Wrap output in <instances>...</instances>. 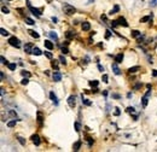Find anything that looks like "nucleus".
<instances>
[{
  "label": "nucleus",
  "mask_w": 157,
  "mask_h": 152,
  "mask_svg": "<svg viewBox=\"0 0 157 152\" xmlns=\"http://www.w3.org/2000/svg\"><path fill=\"white\" fill-rule=\"evenodd\" d=\"M63 11H64L65 15L71 16V15H74L76 12V9L74 6H71L70 4H64V5H63Z\"/></svg>",
  "instance_id": "obj_1"
},
{
  "label": "nucleus",
  "mask_w": 157,
  "mask_h": 152,
  "mask_svg": "<svg viewBox=\"0 0 157 152\" xmlns=\"http://www.w3.org/2000/svg\"><path fill=\"white\" fill-rule=\"evenodd\" d=\"M27 5H28L29 10L31 11V13H33V15H35L36 17H40V16H41V10H38V9H35V7L31 6V4H30L29 0H27Z\"/></svg>",
  "instance_id": "obj_2"
},
{
  "label": "nucleus",
  "mask_w": 157,
  "mask_h": 152,
  "mask_svg": "<svg viewBox=\"0 0 157 152\" xmlns=\"http://www.w3.org/2000/svg\"><path fill=\"white\" fill-rule=\"evenodd\" d=\"M150 96H151V89L149 88V90L146 92V94L141 98V105H143V108H146V106H147V103H149V98H150Z\"/></svg>",
  "instance_id": "obj_3"
},
{
  "label": "nucleus",
  "mask_w": 157,
  "mask_h": 152,
  "mask_svg": "<svg viewBox=\"0 0 157 152\" xmlns=\"http://www.w3.org/2000/svg\"><path fill=\"white\" fill-rule=\"evenodd\" d=\"M9 44H10L11 46L16 47V48H19V47H21V42H19V40H18L16 36L10 38V39H9Z\"/></svg>",
  "instance_id": "obj_4"
},
{
  "label": "nucleus",
  "mask_w": 157,
  "mask_h": 152,
  "mask_svg": "<svg viewBox=\"0 0 157 152\" xmlns=\"http://www.w3.org/2000/svg\"><path fill=\"white\" fill-rule=\"evenodd\" d=\"M33 48H34L33 44H25V46H24V52L28 53V54H30V53H33Z\"/></svg>",
  "instance_id": "obj_5"
},
{
  "label": "nucleus",
  "mask_w": 157,
  "mask_h": 152,
  "mask_svg": "<svg viewBox=\"0 0 157 152\" xmlns=\"http://www.w3.org/2000/svg\"><path fill=\"white\" fill-rule=\"evenodd\" d=\"M68 104H69V106H70V108H74V106L76 105V99H75V96H70V97L68 98Z\"/></svg>",
  "instance_id": "obj_6"
},
{
  "label": "nucleus",
  "mask_w": 157,
  "mask_h": 152,
  "mask_svg": "<svg viewBox=\"0 0 157 152\" xmlns=\"http://www.w3.org/2000/svg\"><path fill=\"white\" fill-rule=\"evenodd\" d=\"M36 115H38V118H36V119H38V123H39V126L41 127V126H42V121H44V115H42L41 111H38Z\"/></svg>",
  "instance_id": "obj_7"
},
{
  "label": "nucleus",
  "mask_w": 157,
  "mask_h": 152,
  "mask_svg": "<svg viewBox=\"0 0 157 152\" xmlns=\"http://www.w3.org/2000/svg\"><path fill=\"white\" fill-rule=\"evenodd\" d=\"M111 69H112V71H114L115 75H120V74H121V70H120V68L117 67V63H114V64L111 65Z\"/></svg>",
  "instance_id": "obj_8"
},
{
  "label": "nucleus",
  "mask_w": 157,
  "mask_h": 152,
  "mask_svg": "<svg viewBox=\"0 0 157 152\" xmlns=\"http://www.w3.org/2000/svg\"><path fill=\"white\" fill-rule=\"evenodd\" d=\"M52 77H53V81L59 82V81L62 80V74H60V73H58V71H56V73L52 75Z\"/></svg>",
  "instance_id": "obj_9"
},
{
  "label": "nucleus",
  "mask_w": 157,
  "mask_h": 152,
  "mask_svg": "<svg viewBox=\"0 0 157 152\" xmlns=\"http://www.w3.org/2000/svg\"><path fill=\"white\" fill-rule=\"evenodd\" d=\"M117 23H118V25H123V27H128V23L126 22V19L123 18V17H120L118 19H117Z\"/></svg>",
  "instance_id": "obj_10"
},
{
  "label": "nucleus",
  "mask_w": 157,
  "mask_h": 152,
  "mask_svg": "<svg viewBox=\"0 0 157 152\" xmlns=\"http://www.w3.org/2000/svg\"><path fill=\"white\" fill-rule=\"evenodd\" d=\"M31 141H33V144H35L36 146H39L40 145V138H39V135H33V136H31Z\"/></svg>",
  "instance_id": "obj_11"
},
{
  "label": "nucleus",
  "mask_w": 157,
  "mask_h": 152,
  "mask_svg": "<svg viewBox=\"0 0 157 152\" xmlns=\"http://www.w3.org/2000/svg\"><path fill=\"white\" fill-rule=\"evenodd\" d=\"M81 28H82V30H83V32H88V30L91 29V24H89L88 22H85V23H82Z\"/></svg>",
  "instance_id": "obj_12"
},
{
  "label": "nucleus",
  "mask_w": 157,
  "mask_h": 152,
  "mask_svg": "<svg viewBox=\"0 0 157 152\" xmlns=\"http://www.w3.org/2000/svg\"><path fill=\"white\" fill-rule=\"evenodd\" d=\"M44 45H45V47H46L47 50H52V48L54 47V45H53V44H52L51 41H48V40H45Z\"/></svg>",
  "instance_id": "obj_13"
},
{
  "label": "nucleus",
  "mask_w": 157,
  "mask_h": 152,
  "mask_svg": "<svg viewBox=\"0 0 157 152\" xmlns=\"http://www.w3.org/2000/svg\"><path fill=\"white\" fill-rule=\"evenodd\" d=\"M122 60H123V54H122V53H118V54L115 57V62L118 64V63H122Z\"/></svg>",
  "instance_id": "obj_14"
},
{
  "label": "nucleus",
  "mask_w": 157,
  "mask_h": 152,
  "mask_svg": "<svg viewBox=\"0 0 157 152\" xmlns=\"http://www.w3.org/2000/svg\"><path fill=\"white\" fill-rule=\"evenodd\" d=\"M50 98H51V100L54 103V105H58V99H57V97H56V94H54L53 92L50 93Z\"/></svg>",
  "instance_id": "obj_15"
},
{
  "label": "nucleus",
  "mask_w": 157,
  "mask_h": 152,
  "mask_svg": "<svg viewBox=\"0 0 157 152\" xmlns=\"http://www.w3.org/2000/svg\"><path fill=\"white\" fill-rule=\"evenodd\" d=\"M132 38H139V36H141V33L140 32H138V30H132Z\"/></svg>",
  "instance_id": "obj_16"
},
{
  "label": "nucleus",
  "mask_w": 157,
  "mask_h": 152,
  "mask_svg": "<svg viewBox=\"0 0 157 152\" xmlns=\"http://www.w3.org/2000/svg\"><path fill=\"white\" fill-rule=\"evenodd\" d=\"M139 70H140L139 67H133V68H129V69H128V73H129V74H134V73H137V71H139Z\"/></svg>",
  "instance_id": "obj_17"
},
{
  "label": "nucleus",
  "mask_w": 157,
  "mask_h": 152,
  "mask_svg": "<svg viewBox=\"0 0 157 152\" xmlns=\"http://www.w3.org/2000/svg\"><path fill=\"white\" fill-rule=\"evenodd\" d=\"M28 33L33 36V38H35V39H39V34L35 32V30H28Z\"/></svg>",
  "instance_id": "obj_18"
},
{
  "label": "nucleus",
  "mask_w": 157,
  "mask_h": 152,
  "mask_svg": "<svg viewBox=\"0 0 157 152\" xmlns=\"http://www.w3.org/2000/svg\"><path fill=\"white\" fill-rule=\"evenodd\" d=\"M16 123H17V121H16V119H12V121H10V122H7V127H9V128H12V127L16 126Z\"/></svg>",
  "instance_id": "obj_19"
},
{
  "label": "nucleus",
  "mask_w": 157,
  "mask_h": 152,
  "mask_svg": "<svg viewBox=\"0 0 157 152\" xmlns=\"http://www.w3.org/2000/svg\"><path fill=\"white\" fill-rule=\"evenodd\" d=\"M51 65H52V68H53V69H56V70H58V68H59V65H58V62H57V60H52V62H51Z\"/></svg>",
  "instance_id": "obj_20"
},
{
  "label": "nucleus",
  "mask_w": 157,
  "mask_h": 152,
  "mask_svg": "<svg viewBox=\"0 0 157 152\" xmlns=\"http://www.w3.org/2000/svg\"><path fill=\"white\" fill-rule=\"evenodd\" d=\"M48 35H50V38H51V39H53V40H58V35H57L54 32H50V33H48Z\"/></svg>",
  "instance_id": "obj_21"
},
{
  "label": "nucleus",
  "mask_w": 157,
  "mask_h": 152,
  "mask_svg": "<svg viewBox=\"0 0 157 152\" xmlns=\"http://www.w3.org/2000/svg\"><path fill=\"white\" fill-rule=\"evenodd\" d=\"M42 52L40 51V48H38V47H34L33 48V54H36V56H40Z\"/></svg>",
  "instance_id": "obj_22"
},
{
  "label": "nucleus",
  "mask_w": 157,
  "mask_h": 152,
  "mask_svg": "<svg viewBox=\"0 0 157 152\" xmlns=\"http://www.w3.org/2000/svg\"><path fill=\"white\" fill-rule=\"evenodd\" d=\"M6 65H7V68H9L10 70H16V67H17L15 63H7Z\"/></svg>",
  "instance_id": "obj_23"
},
{
  "label": "nucleus",
  "mask_w": 157,
  "mask_h": 152,
  "mask_svg": "<svg viewBox=\"0 0 157 152\" xmlns=\"http://www.w3.org/2000/svg\"><path fill=\"white\" fill-rule=\"evenodd\" d=\"M80 146H81V141L79 140V141H76V142L74 144V151H79Z\"/></svg>",
  "instance_id": "obj_24"
},
{
  "label": "nucleus",
  "mask_w": 157,
  "mask_h": 152,
  "mask_svg": "<svg viewBox=\"0 0 157 152\" xmlns=\"http://www.w3.org/2000/svg\"><path fill=\"white\" fill-rule=\"evenodd\" d=\"M126 111H127L128 113H132V115H135V109L134 108H127V110H126Z\"/></svg>",
  "instance_id": "obj_25"
},
{
  "label": "nucleus",
  "mask_w": 157,
  "mask_h": 152,
  "mask_svg": "<svg viewBox=\"0 0 157 152\" xmlns=\"http://www.w3.org/2000/svg\"><path fill=\"white\" fill-rule=\"evenodd\" d=\"M82 104H85V105L89 106V105H92V102H89L88 99H83V96H82Z\"/></svg>",
  "instance_id": "obj_26"
},
{
  "label": "nucleus",
  "mask_w": 157,
  "mask_h": 152,
  "mask_svg": "<svg viewBox=\"0 0 157 152\" xmlns=\"http://www.w3.org/2000/svg\"><path fill=\"white\" fill-rule=\"evenodd\" d=\"M25 22H27V24H29V25H33V24H35V22L33 21V19H31V18H25Z\"/></svg>",
  "instance_id": "obj_27"
},
{
  "label": "nucleus",
  "mask_w": 157,
  "mask_h": 152,
  "mask_svg": "<svg viewBox=\"0 0 157 152\" xmlns=\"http://www.w3.org/2000/svg\"><path fill=\"white\" fill-rule=\"evenodd\" d=\"M65 36H67L68 39H71V38L75 36V34H74L73 32H67V33H65Z\"/></svg>",
  "instance_id": "obj_28"
},
{
  "label": "nucleus",
  "mask_w": 157,
  "mask_h": 152,
  "mask_svg": "<svg viewBox=\"0 0 157 152\" xmlns=\"http://www.w3.org/2000/svg\"><path fill=\"white\" fill-rule=\"evenodd\" d=\"M151 18H152V16H146V17H143V18L140 19V22H143V23H144V22H147V21H150Z\"/></svg>",
  "instance_id": "obj_29"
},
{
  "label": "nucleus",
  "mask_w": 157,
  "mask_h": 152,
  "mask_svg": "<svg viewBox=\"0 0 157 152\" xmlns=\"http://www.w3.org/2000/svg\"><path fill=\"white\" fill-rule=\"evenodd\" d=\"M21 74L24 76V77H30V73L29 71H25V70H22L21 71Z\"/></svg>",
  "instance_id": "obj_30"
},
{
  "label": "nucleus",
  "mask_w": 157,
  "mask_h": 152,
  "mask_svg": "<svg viewBox=\"0 0 157 152\" xmlns=\"http://www.w3.org/2000/svg\"><path fill=\"white\" fill-rule=\"evenodd\" d=\"M89 86H92V87H97V86H98V81H96V80L89 81Z\"/></svg>",
  "instance_id": "obj_31"
},
{
  "label": "nucleus",
  "mask_w": 157,
  "mask_h": 152,
  "mask_svg": "<svg viewBox=\"0 0 157 152\" xmlns=\"http://www.w3.org/2000/svg\"><path fill=\"white\" fill-rule=\"evenodd\" d=\"M118 10H120V7H118L117 5H115V7H114V10H111V11H110V15H114V13H115V12H117Z\"/></svg>",
  "instance_id": "obj_32"
},
{
  "label": "nucleus",
  "mask_w": 157,
  "mask_h": 152,
  "mask_svg": "<svg viewBox=\"0 0 157 152\" xmlns=\"http://www.w3.org/2000/svg\"><path fill=\"white\" fill-rule=\"evenodd\" d=\"M59 60H60V63H62V64H64V65L67 64V60H65V58L63 57V56H60V57H59Z\"/></svg>",
  "instance_id": "obj_33"
},
{
  "label": "nucleus",
  "mask_w": 157,
  "mask_h": 152,
  "mask_svg": "<svg viewBox=\"0 0 157 152\" xmlns=\"http://www.w3.org/2000/svg\"><path fill=\"white\" fill-rule=\"evenodd\" d=\"M1 35H3V36H7V35H9V32H7V30H5L4 28H1Z\"/></svg>",
  "instance_id": "obj_34"
},
{
  "label": "nucleus",
  "mask_w": 157,
  "mask_h": 152,
  "mask_svg": "<svg viewBox=\"0 0 157 152\" xmlns=\"http://www.w3.org/2000/svg\"><path fill=\"white\" fill-rule=\"evenodd\" d=\"M62 53L63 54H67V53H69V50L67 47H62Z\"/></svg>",
  "instance_id": "obj_35"
},
{
  "label": "nucleus",
  "mask_w": 157,
  "mask_h": 152,
  "mask_svg": "<svg viewBox=\"0 0 157 152\" xmlns=\"http://www.w3.org/2000/svg\"><path fill=\"white\" fill-rule=\"evenodd\" d=\"M28 82H29V80H28V77H27V79H23V80L21 81V83H22L23 86H25V85H28Z\"/></svg>",
  "instance_id": "obj_36"
},
{
  "label": "nucleus",
  "mask_w": 157,
  "mask_h": 152,
  "mask_svg": "<svg viewBox=\"0 0 157 152\" xmlns=\"http://www.w3.org/2000/svg\"><path fill=\"white\" fill-rule=\"evenodd\" d=\"M1 11H3V13H9L10 11H9V9L7 7H5V6H3L1 7Z\"/></svg>",
  "instance_id": "obj_37"
},
{
  "label": "nucleus",
  "mask_w": 157,
  "mask_h": 152,
  "mask_svg": "<svg viewBox=\"0 0 157 152\" xmlns=\"http://www.w3.org/2000/svg\"><path fill=\"white\" fill-rule=\"evenodd\" d=\"M45 56H46V57H47L48 59H52V57H53L51 52H45Z\"/></svg>",
  "instance_id": "obj_38"
},
{
  "label": "nucleus",
  "mask_w": 157,
  "mask_h": 152,
  "mask_svg": "<svg viewBox=\"0 0 157 152\" xmlns=\"http://www.w3.org/2000/svg\"><path fill=\"white\" fill-rule=\"evenodd\" d=\"M75 130H76V132H80V123H79V122H75Z\"/></svg>",
  "instance_id": "obj_39"
},
{
  "label": "nucleus",
  "mask_w": 157,
  "mask_h": 152,
  "mask_svg": "<svg viewBox=\"0 0 157 152\" xmlns=\"http://www.w3.org/2000/svg\"><path fill=\"white\" fill-rule=\"evenodd\" d=\"M102 80H103V82H105V83H108V75H103V77H102Z\"/></svg>",
  "instance_id": "obj_40"
},
{
  "label": "nucleus",
  "mask_w": 157,
  "mask_h": 152,
  "mask_svg": "<svg viewBox=\"0 0 157 152\" xmlns=\"http://www.w3.org/2000/svg\"><path fill=\"white\" fill-rule=\"evenodd\" d=\"M114 115H115V116H118V115H120V109H118V108H115V112H114Z\"/></svg>",
  "instance_id": "obj_41"
},
{
  "label": "nucleus",
  "mask_w": 157,
  "mask_h": 152,
  "mask_svg": "<svg viewBox=\"0 0 157 152\" xmlns=\"http://www.w3.org/2000/svg\"><path fill=\"white\" fill-rule=\"evenodd\" d=\"M18 141L22 144V145H25V141H24V139L23 138H21V136H18Z\"/></svg>",
  "instance_id": "obj_42"
},
{
  "label": "nucleus",
  "mask_w": 157,
  "mask_h": 152,
  "mask_svg": "<svg viewBox=\"0 0 157 152\" xmlns=\"http://www.w3.org/2000/svg\"><path fill=\"white\" fill-rule=\"evenodd\" d=\"M111 36V33H110V30H106V34H105V39H109Z\"/></svg>",
  "instance_id": "obj_43"
},
{
  "label": "nucleus",
  "mask_w": 157,
  "mask_h": 152,
  "mask_svg": "<svg viewBox=\"0 0 157 152\" xmlns=\"http://www.w3.org/2000/svg\"><path fill=\"white\" fill-rule=\"evenodd\" d=\"M1 63H3V64H7V60H6L3 56H1Z\"/></svg>",
  "instance_id": "obj_44"
},
{
  "label": "nucleus",
  "mask_w": 157,
  "mask_h": 152,
  "mask_svg": "<svg viewBox=\"0 0 157 152\" xmlns=\"http://www.w3.org/2000/svg\"><path fill=\"white\" fill-rule=\"evenodd\" d=\"M151 5L152 6H157V0H151Z\"/></svg>",
  "instance_id": "obj_45"
},
{
  "label": "nucleus",
  "mask_w": 157,
  "mask_h": 152,
  "mask_svg": "<svg viewBox=\"0 0 157 152\" xmlns=\"http://www.w3.org/2000/svg\"><path fill=\"white\" fill-rule=\"evenodd\" d=\"M9 113H10V116H12V117H16V112H15V111H12V110H11Z\"/></svg>",
  "instance_id": "obj_46"
},
{
  "label": "nucleus",
  "mask_w": 157,
  "mask_h": 152,
  "mask_svg": "<svg viewBox=\"0 0 157 152\" xmlns=\"http://www.w3.org/2000/svg\"><path fill=\"white\" fill-rule=\"evenodd\" d=\"M140 87H141V83H138V85H135V86H134V89H139Z\"/></svg>",
  "instance_id": "obj_47"
},
{
  "label": "nucleus",
  "mask_w": 157,
  "mask_h": 152,
  "mask_svg": "<svg viewBox=\"0 0 157 152\" xmlns=\"http://www.w3.org/2000/svg\"><path fill=\"white\" fill-rule=\"evenodd\" d=\"M100 18H102V21H106V19H108L105 15H102V16H100Z\"/></svg>",
  "instance_id": "obj_48"
},
{
  "label": "nucleus",
  "mask_w": 157,
  "mask_h": 152,
  "mask_svg": "<svg viewBox=\"0 0 157 152\" xmlns=\"http://www.w3.org/2000/svg\"><path fill=\"white\" fill-rule=\"evenodd\" d=\"M112 98H115V99H120L121 97H120L118 94H112Z\"/></svg>",
  "instance_id": "obj_49"
},
{
  "label": "nucleus",
  "mask_w": 157,
  "mask_h": 152,
  "mask_svg": "<svg viewBox=\"0 0 157 152\" xmlns=\"http://www.w3.org/2000/svg\"><path fill=\"white\" fill-rule=\"evenodd\" d=\"M98 69H99V70H100V71H104V68H103V67H102V65H98Z\"/></svg>",
  "instance_id": "obj_50"
},
{
  "label": "nucleus",
  "mask_w": 157,
  "mask_h": 152,
  "mask_svg": "<svg viewBox=\"0 0 157 152\" xmlns=\"http://www.w3.org/2000/svg\"><path fill=\"white\" fill-rule=\"evenodd\" d=\"M152 75H153L155 77H156V76H157V70H153V73H152Z\"/></svg>",
  "instance_id": "obj_51"
},
{
  "label": "nucleus",
  "mask_w": 157,
  "mask_h": 152,
  "mask_svg": "<svg viewBox=\"0 0 157 152\" xmlns=\"http://www.w3.org/2000/svg\"><path fill=\"white\" fill-rule=\"evenodd\" d=\"M4 79H5V76H4V73H3V71H1V80H3V81H4Z\"/></svg>",
  "instance_id": "obj_52"
},
{
  "label": "nucleus",
  "mask_w": 157,
  "mask_h": 152,
  "mask_svg": "<svg viewBox=\"0 0 157 152\" xmlns=\"http://www.w3.org/2000/svg\"><path fill=\"white\" fill-rule=\"evenodd\" d=\"M9 1H11V0H9Z\"/></svg>",
  "instance_id": "obj_53"
}]
</instances>
